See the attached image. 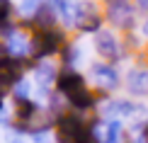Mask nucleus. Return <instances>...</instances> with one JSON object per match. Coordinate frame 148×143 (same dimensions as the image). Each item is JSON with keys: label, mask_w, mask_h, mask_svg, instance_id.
Returning a JSON list of instances; mask_svg holds the SVG:
<instances>
[{"label": "nucleus", "mask_w": 148, "mask_h": 143, "mask_svg": "<svg viewBox=\"0 0 148 143\" xmlns=\"http://www.w3.org/2000/svg\"><path fill=\"white\" fill-rule=\"evenodd\" d=\"M78 143H97V138L90 133V136H85V138H83V141H78Z\"/></svg>", "instance_id": "12"}, {"label": "nucleus", "mask_w": 148, "mask_h": 143, "mask_svg": "<svg viewBox=\"0 0 148 143\" xmlns=\"http://www.w3.org/2000/svg\"><path fill=\"white\" fill-rule=\"evenodd\" d=\"M95 51L100 53L107 63H114V61L121 58L124 49H121V41L116 39L114 32H109V29H100V32L95 34Z\"/></svg>", "instance_id": "4"}, {"label": "nucleus", "mask_w": 148, "mask_h": 143, "mask_svg": "<svg viewBox=\"0 0 148 143\" xmlns=\"http://www.w3.org/2000/svg\"><path fill=\"white\" fill-rule=\"evenodd\" d=\"M134 3H136L141 10H146V12H148V0H134Z\"/></svg>", "instance_id": "11"}, {"label": "nucleus", "mask_w": 148, "mask_h": 143, "mask_svg": "<svg viewBox=\"0 0 148 143\" xmlns=\"http://www.w3.org/2000/svg\"><path fill=\"white\" fill-rule=\"evenodd\" d=\"M73 24L80 29V32H100L102 29V15L100 8H97L92 0H83V3L75 5V20Z\"/></svg>", "instance_id": "2"}, {"label": "nucleus", "mask_w": 148, "mask_h": 143, "mask_svg": "<svg viewBox=\"0 0 148 143\" xmlns=\"http://www.w3.org/2000/svg\"><path fill=\"white\" fill-rule=\"evenodd\" d=\"M36 112H39V107L32 102V99H17V107H15V116L20 121H32L36 116Z\"/></svg>", "instance_id": "8"}, {"label": "nucleus", "mask_w": 148, "mask_h": 143, "mask_svg": "<svg viewBox=\"0 0 148 143\" xmlns=\"http://www.w3.org/2000/svg\"><path fill=\"white\" fill-rule=\"evenodd\" d=\"M107 20L114 24L116 29H134L136 24V10L129 0H109V8H107Z\"/></svg>", "instance_id": "3"}, {"label": "nucleus", "mask_w": 148, "mask_h": 143, "mask_svg": "<svg viewBox=\"0 0 148 143\" xmlns=\"http://www.w3.org/2000/svg\"><path fill=\"white\" fill-rule=\"evenodd\" d=\"M22 80V63L15 56H0V88H12Z\"/></svg>", "instance_id": "5"}, {"label": "nucleus", "mask_w": 148, "mask_h": 143, "mask_svg": "<svg viewBox=\"0 0 148 143\" xmlns=\"http://www.w3.org/2000/svg\"><path fill=\"white\" fill-rule=\"evenodd\" d=\"M39 8H41V0H24V3L20 5V12H24V15H34Z\"/></svg>", "instance_id": "9"}, {"label": "nucleus", "mask_w": 148, "mask_h": 143, "mask_svg": "<svg viewBox=\"0 0 148 143\" xmlns=\"http://www.w3.org/2000/svg\"><path fill=\"white\" fill-rule=\"evenodd\" d=\"M143 136H146V143H148V126H146V131H143Z\"/></svg>", "instance_id": "16"}, {"label": "nucleus", "mask_w": 148, "mask_h": 143, "mask_svg": "<svg viewBox=\"0 0 148 143\" xmlns=\"http://www.w3.org/2000/svg\"><path fill=\"white\" fill-rule=\"evenodd\" d=\"M126 88L131 95L146 97L148 95V68H131L126 75Z\"/></svg>", "instance_id": "7"}, {"label": "nucleus", "mask_w": 148, "mask_h": 143, "mask_svg": "<svg viewBox=\"0 0 148 143\" xmlns=\"http://www.w3.org/2000/svg\"><path fill=\"white\" fill-rule=\"evenodd\" d=\"M0 56H8V46L5 44H0Z\"/></svg>", "instance_id": "13"}, {"label": "nucleus", "mask_w": 148, "mask_h": 143, "mask_svg": "<svg viewBox=\"0 0 148 143\" xmlns=\"http://www.w3.org/2000/svg\"><path fill=\"white\" fill-rule=\"evenodd\" d=\"M3 99H5V90L0 88V109H3Z\"/></svg>", "instance_id": "14"}, {"label": "nucleus", "mask_w": 148, "mask_h": 143, "mask_svg": "<svg viewBox=\"0 0 148 143\" xmlns=\"http://www.w3.org/2000/svg\"><path fill=\"white\" fill-rule=\"evenodd\" d=\"M12 15V5L10 0H0V22H8Z\"/></svg>", "instance_id": "10"}, {"label": "nucleus", "mask_w": 148, "mask_h": 143, "mask_svg": "<svg viewBox=\"0 0 148 143\" xmlns=\"http://www.w3.org/2000/svg\"><path fill=\"white\" fill-rule=\"evenodd\" d=\"M143 34L148 36V17H146V22H143Z\"/></svg>", "instance_id": "15"}, {"label": "nucleus", "mask_w": 148, "mask_h": 143, "mask_svg": "<svg viewBox=\"0 0 148 143\" xmlns=\"http://www.w3.org/2000/svg\"><path fill=\"white\" fill-rule=\"evenodd\" d=\"M92 70V78H95V85L102 90H114L116 85H119V73H116V68L112 63H107V61H102V63H95L90 68Z\"/></svg>", "instance_id": "6"}, {"label": "nucleus", "mask_w": 148, "mask_h": 143, "mask_svg": "<svg viewBox=\"0 0 148 143\" xmlns=\"http://www.w3.org/2000/svg\"><path fill=\"white\" fill-rule=\"evenodd\" d=\"M66 46V34L56 27H46V29H36L32 34V53L44 58V56L61 53V49Z\"/></svg>", "instance_id": "1"}]
</instances>
